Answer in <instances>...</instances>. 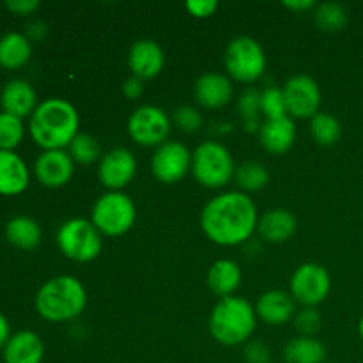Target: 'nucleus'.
Returning <instances> with one entry per match:
<instances>
[{"instance_id": "nucleus-1", "label": "nucleus", "mask_w": 363, "mask_h": 363, "mask_svg": "<svg viewBox=\"0 0 363 363\" xmlns=\"http://www.w3.org/2000/svg\"><path fill=\"white\" fill-rule=\"evenodd\" d=\"M259 216L254 201L243 191H225L204 206L201 227L220 247H236L250 240L257 230Z\"/></svg>"}, {"instance_id": "nucleus-2", "label": "nucleus", "mask_w": 363, "mask_h": 363, "mask_svg": "<svg viewBox=\"0 0 363 363\" xmlns=\"http://www.w3.org/2000/svg\"><path fill=\"white\" fill-rule=\"evenodd\" d=\"M80 117L67 99L48 98L28 117V133L43 151L66 149L78 135Z\"/></svg>"}, {"instance_id": "nucleus-3", "label": "nucleus", "mask_w": 363, "mask_h": 363, "mask_svg": "<svg viewBox=\"0 0 363 363\" xmlns=\"http://www.w3.org/2000/svg\"><path fill=\"white\" fill-rule=\"evenodd\" d=\"M87 305L84 284L69 275L50 279L35 294V311L50 323H66L78 318Z\"/></svg>"}, {"instance_id": "nucleus-4", "label": "nucleus", "mask_w": 363, "mask_h": 363, "mask_svg": "<svg viewBox=\"0 0 363 363\" xmlns=\"http://www.w3.org/2000/svg\"><path fill=\"white\" fill-rule=\"evenodd\" d=\"M257 314L252 303L245 298H222L215 305L209 318V332L218 344L227 347L247 342L255 332Z\"/></svg>"}, {"instance_id": "nucleus-5", "label": "nucleus", "mask_w": 363, "mask_h": 363, "mask_svg": "<svg viewBox=\"0 0 363 363\" xmlns=\"http://www.w3.org/2000/svg\"><path fill=\"white\" fill-rule=\"evenodd\" d=\"M191 172L206 188H223L236 174L229 149L218 142H202L191 155Z\"/></svg>"}, {"instance_id": "nucleus-6", "label": "nucleus", "mask_w": 363, "mask_h": 363, "mask_svg": "<svg viewBox=\"0 0 363 363\" xmlns=\"http://www.w3.org/2000/svg\"><path fill=\"white\" fill-rule=\"evenodd\" d=\"M137 220L133 201L123 191H108L96 201L92 208V225L99 234L117 238L126 234Z\"/></svg>"}, {"instance_id": "nucleus-7", "label": "nucleus", "mask_w": 363, "mask_h": 363, "mask_svg": "<svg viewBox=\"0 0 363 363\" xmlns=\"http://www.w3.org/2000/svg\"><path fill=\"white\" fill-rule=\"evenodd\" d=\"M57 245L62 255L74 262H91L101 254L103 241L99 230L92 222L84 218H71L59 227Z\"/></svg>"}, {"instance_id": "nucleus-8", "label": "nucleus", "mask_w": 363, "mask_h": 363, "mask_svg": "<svg viewBox=\"0 0 363 363\" xmlns=\"http://www.w3.org/2000/svg\"><path fill=\"white\" fill-rule=\"evenodd\" d=\"M223 62L230 77L243 84H254L266 71L264 50L248 35H240L229 43Z\"/></svg>"}, {"instance_id": "nucleus-9", "label": "nucleus", "mask_w": 363, "mask_h": 363, "mask_svg": "<svg viewBox=\"0 0 363 363\" xmlns=\"http://www.w3.org/2000/svg\"><path fill=\"white\" fill-rule=\"evenodd\" d=\"M332 279L325 266L318 262H305L294 269L291 277V296L296 303L315 307L328 298Z\"/></svg>"}, {"instance_id": "nucleus-10", "label": "nucleus", "mask_w": 363, "mask_h": 363, "mask_svg": "<svg viewBox=\"0 0 363 363\" xmlns=\"http://www.w3.org/2000/svg\"><path fill=\"white\" fill-rule=\"evenodd\" d=\"M128 133L144 147H160L169 138L170 119L160 106H138L128 119Z\"/></svg>"}, {"instance_id": "nucleus-11", "label": "nucleus", "mask_w": 363, "mask_h": 363, "mask_svg": "<svg viewBox=\"0 0 363 363\" xmlns=\"http://www.w3.org/2000/svg\"><path fill=\"white\" fill-rule=\"evenodd\" d=\"M286 98L287 113L293 119H308L319 112L321 106V89L314 78L307 74H294L282 89Z\"/></svg>"}, {"instance_id": "nucleus-12", "label": "nucleus", "mask_w": 363, "mask_h": 363, "mask_svg": "<svg viewBox=\"0 0 363 363\" xmlns=\"http://www.w3.org/2000/svg\"><path fill=\"white\" fill-rule=\"evenodd\" d=\"M152 176L165 184H174L183 179L191 170V152L181 142L167 140L156 147L151 160Z\"/></svg>"}, {"instance_id": "nucleus-13", "label": "nucleus", "mask_w": 363, "mask_h": 363, "mask_svg": "<svg viewBox=\"0 0 363 363\" xmlns=\"http://www.w3.org/2000/svg\"><path fill=\"white\" fill-rule=\"evenodd\" d=\"M137 172L135 155L126 147H116L101 156L98 167V177L110 191H121L131 183Z\"/></svg>"}, {"instance_id": "nucleus-14", "label": "nucleus", "mask_w": 363, "mask_h": 363, "mask_svg": "<svg viewBox=\"0 0 363 363\" xmlns=\"http://www.w3.org/2000/svg\"><path fill=\"white\" fill-rule=\"evenodd\" d=\"M34 174L46 188H60L69 183L74 174V162L64 149L43 151L35 158Z\"/></svg>"}, {"instance_id": "nucleus-15", "label": "nucleus", "mask_w": 363, "mask_h": 363, "mask_svg": "<svg viewBox=\"0 0 363 363\" xmlns=\"http://www.w3.org/2000/svg\"><path fill=\"white\" fill-rule=\"evenodd\" d=\"M128 66L133 77L144 80L158 77L165 66V53L162 46L152 39H138L131 45L128 53Z\"/></svg>"}, {"instance_id": "nucleus-16", "label": "nucleus", "mask_w": 363, "mask_h": 363, "mask_svg": "<svg viewBox=\"0 0 363 363\" xmlns=\"http://www.w3.org/2000/svg\"><path fill=\"white\" fill-rule=\"evenodd\" d=\"M38 94H35L34 87H32L30 82L23 80V78H13L0 91L2 112L13 113L20 119L30 117L32 112L38 108Z\"/></svg>"}, {"instance_id": "nucleus-17", "label": "nucleus", "mask_w": 363, "mask_h": 363, "mask_svg": "<svg viewBox=\"0 0 363 363\" xmlns=\"http://www.w3.org/2000/svg\"><path fill=\"white\" fill-rule=\"evenodd\" d=\"M194 94L195 99L199 101V105H202L204 108L209 110H216L225 106L227 103H230L234 89L225 74L206 73L195 82Z\"/></svg>"}, {"instance_id": "nucleus-18", "label": "nucleus", "mask_w": 363, "mask_h": 363, "mask_svg": "<svg viewBox=\"0 0 363 363\" xmlns=\"http://www.w3.org/2000/svg\"><path fill=\"white\" fill-rule=\"evenodd\" d=\"M4 363H43L45 358V344L38 333L30 330L11 335L2 350Z\"/></svg>"}, {"instance_id": "nucleus-19", "label": "nucleus", "mask_w": 363, "mask_h": 363, "mask_svg": "<svg viewBox=\"0 0 363 363\" xmlns=\"http://www.w3.org/2000/svg\"><path fill=\"white\" fill-rule=\"evenodd\" d=\"M255 314L268 325H286L296 315V301L286 291H268L259 296Z\"/></svg>"}, {"instance_id": "nucleus-20", "label": "nucleus", "mask_w": 363, "mask_h": 363, "mask_svg": "<svg viewBox=\"0 0 363 363\" xmlns=\"http://www.w3.org/2000/svg\"><path fill=\"white\" fill-rule=\"evenodd\" d=\"M259 140L262 147L272 155H284L289 151L296 140V126L293 117L266 119V123L259 128Z\"/></svg>"}, {"instance_id": "nucleus-21", "label": "nucleus", "mask_w": 363, "mask_h": 363, "mask_svg": "<svg viewBox=\"0 0 363 363\" xmlns=\"http://www.w3.org/2000/svg\"><path fill=\"white\" fill-rule=\"evenodd\" d=\"M30 172L27 163L14 151L0 149V195H20L27 190Z\"/></svg>"}, {"instance_id": "nucleus-22", "label": "nucleus", "mask_w": 363, "mask_h": 363, "mask_svg": "<svg viewBox=\"0 0 363 363\" xmlns=\"http://www.w3.org/2000/svg\"><path fill=\"white\" fill-rule=\"evenodd\" d=\"M298 229L296 216L282 208L269 209L259 218L257 230L261 238L269 243H284L294 236Z\"/></svg>"}, {"instance_id": "nucleus-23", "label": "nucleus", "mask_w": 363, "mask_h": 363, "mask_svg": "<svg viewBox=\"0 0 363 363\" xmlns=\"http://www.w3.org/2000/svg\"><path fill=\"white\" fill-rule=\"evenodd\" d=\"M32 41L21 32H6L0 38V66L20 69L30 60Z\"/></svg>"}, {"instance_id": "nucleus-24", "label": "nucleus", "mask_w": 363, "mask_h": 363, "mask_svg": "<svg viewBox=\"0 0 363 363\" xmlns=\"http://www.w3.org/2000/svg\"><path fill=\"white\" fill-rule=\"evenodd\" d=\"M4 234H6V240L9 241L13 247L21 248V250H32V248H35L41 243L43 238L39 223L35 222L34 218L25 215L13 216V218L6 223Z\"/></svg>"}, {"instance_id": "nucleus-25", "label": "nucleus", "mask_w": 363, "mask_h": 363, "mask_svg": "<svg viewBox=\"0 0 363 363\" xmlns=\"http://www.w3.org/2000/svg\"><path fill=\"white\" fill-rule=\"evenodd\" d=\"M241 284V268L234 261L220 259L209 268L208 287L220 298L233 296Z\"/></svg>"}, {"instance_id": "nucleus-26", "label": "nucleus", "mask_w": 363, "mask_h": 363, "mask_svg": "<svg viewBox=\"0 0 363 363\" xmlns=\"http://www.w3.org/2000/svg\"><path fill=\"white\" fill-rule=\"evenodd\" d=\"M284 358L286 363H323L326 358V347L314 337H296L287 342Z\"/></svg>"}, {"instance_id": "nucleus-27", "label": "nucleus", "mask_w": 363, "mask_h": 363, "mask_svg": "<svg viewBox=\"0 0 363 363\" xmlns=\"http://www.w3.org/2000/svg\"><path fill=\"white\" fill-rule=\"evenodd\" d=\"M311 133L319 145L330 147L339 142L342 135V124L332 113L318 112L311 121Z\"/></svg>"}, {"instance_id": "nucleus-28", "label": "nucleus", "mask_w": 363, "mask_h": 363, "mask_svg": "<svg viewBox=\"0 0 363 363\" xmlns=\"http://www.w3.org/2000/svg\"><path fill=\"white\" fill-rule=\"evenodd\" d=\"M238 186L245 191H259L268 184L269 172L262 163L259 162H247L241 167H238L234 174Z\"/></svg>"}, {"instance_id": "nucleus-29", "label": "nucleus", "mask_w": 363, "mask_h": 363, "mask_svg": "<svg viewBox=\"0 0 363 363\" xmlns=\"http://www.w3.org/2000/svg\"><path fill=\"white\" fill-rule=\"evenodd\" d=\"M315 23L321 30L326 32L342 30L347 23L346 7L337 2L319 4L318 9H315Z\"/></svg>"}, {"instance_id": "nucleus-30", "label": "nucleus", "mask_w": 363, "mask_h": 363, "mask_svg": "<svg viewBox=\"0 0 363 363\" xmlns=\"http://www.w3.org/2000/svg\"><path fill=\"white\" fill-rule=\"evenodd\" d=\"M69 156L74 163L92 165L98 160H101V147L92 135L78 133L69 144Z\"/></svg>"}, {"instance_id": "nucleus-31", "label": "nucleus", "mask_w": 363, "mask_h": 363, "mask_svg": "<svg viewBox=\"0 0 363 363\" xmlns=\"http://www.w3.org/2000/svg\"><path fill=\"white\" fill-rule=\"evenodd\" d=\"M23 137V119L13 116V113L0 112V149L2 151H14V147L21 144Z\"/></svg>"}, {"instance_id": "nucleus-32", "label": "nucleus", "mask_w": 363, "mask_h": 363, "mask_svg": "<svg viewBox=\"0 0 363 363\" xmlns=\"http://www.w3.org/2000/svg\"><path fill=\"white\" fill-rule=\"evenodd\" d=\"M238 110H240L241 117H243L247 130H257L259 113L262 112L261 92H259L257 89H247V91L241 94L240 101H238Z\"/></svg>"}, {"instance_id": "nucleus-33", "label": "nucleus", "mask_w": 363, "mask_h": 363, "mask_svg": "<svg viewBox=\"0 0 363 363\" xmlns=\"http://www.w3.org/2000/svg\"><path fill=\"white\" fill-rule=\"evenodd\" d=\"M261 106L262 113L268 119H280V117L289 116L286 106V98H284L282 89L268 87L261 92Z\"/></svg>"}, {"instance_id": "nucleus-34", "label": "nucleus", "mask_w": 363, "mask_h": 363, "mask_svg": "<svg viewBox=\"0 0 363 363\" xmlns=\"http://www.w3.org/2000/svg\"><path fill=\"white\" fill-rule=\"evenodd\" d=\"M294 328L301 333V337H312L321 328V315L315 307H305L303 311L294 315Z\"/></svg>"}, {"instance_id": "nucleus-35", "label": "nucleus", "mask_w": 363, "mask_h": 363, "mask_svg": "<svg viewBox=\"0 0 363 363\" xmlns=\"http://www.w3.org/2000/svg\"><path fill=\"white\" fill-rule=\"evenodd\" d=\"M174 121H176L177 126L181 128L186 133H195V131L201 130L202 126V117L194 106H179V108L174 112Z\"/></svg>"}, {"instance_id": "nucleus-36", "label": "nucleus", "mask_w": 363, "mask_h": 363, "mask_svg": "<svg viewBox=\"0 0 363 363\" xmlns=\"http://www.w3.org/2000/svg\"><path fill=\"white\" fill-rule=\"evenodd\" d=\"M184 7L194 18H209L218 9V2L216 0H188Z\"/></svg>"}, {"instance_id": "nucleus-37", "label": "nucleus", "mask_w": 363, "mask_h": 363, "mask_svg": "<svg viewBox=\"0 0 363 363\" xmlns=\"http://www.w3.org/2000/svg\"><path fill=\"white\" fill-rule=\"evenodd\" d=\"M269 347L259 340H252L245 347V360L248 363H269Z\"/></svg>"}, {"instance_id": "nucleus-38", "label": "nucleus", "mask_w": 363, "mask_h": 363, "mask_svg": "<svg viewBox=\"0 0 363 363\" xmlns=\"http://www.w3.org/2000/svg\"><path fill=\"white\" fill-rule=\"evenodd\" d=\"M41 4L38 0H7L6 7L14 14H21V16H27V14L35 13L39 9Z\"/></svg>"}, {"instance_id": "nucleus-39", "label": "nucleus", "mask_w": 363, "mask_h": 363, "mask_svg": "<svg viewBox=\"0 0 363 363\" xmlns=\"http://www.w3.org/2000/svg\"><path fill=\"white\" fill-rule=\"evenodd\" d=\"M142 92H144V84H142L140 78L131 77L128 80H124L123 84V94L126 96L128 99H137L140 98Z\"/></svg>"}, {"instance_id": "nucleus-40", "label": "nucleus", "mask_w": 363, "mask_h": 363, "mask_svg": "<svg viewBox=\"0 0 363 363\" xmlns=\"http://www.w3.org/2000/svg\"><path fill=\"white\" fill-rule=\"evenodd\" d=\"M46 32H48V28H46V25L43 23V21H34V23H30L28 25V28H27V38L30 39H34V41H38V39H43L46 35Z\"/></svg>"}, {"instance_id": "nucleus-41", "label": "nucleus", "mask_w": 363, "mask_h": 363, "mask_svg": "<svg viewBox=\"0 0 363 363\" xmlns=\"http://www.w3.org/2000/svg\"><path fill=\"white\" fill-rule=\"evenodd\" d=\"M284 6L287 7V9L291 11H296V13H301V11H308L312 9V7H315V2L314 0H287V2H284Z\"/></svg>"}, {"instance_id": "nucleus-42", "label": "nucleus", "mask_w": 363, "mask_h": 363, "mask_svg": "<svg viewBox=\"0 0 363 363\" xmlns=\"http://www.w3.org/2000/svg\"><path fill=\"white\" fill-rule=\"evenodd\" d=\"M11 339V328L9 321H7L6 315L0 312V350H4V346L7 344V340Z\"/></svg>"}, {"instance_id": "nucleus-43", "label": "nucleus", "mask_w": 363, "mask_h": 363, "mask_svg": "<svg viewBox=\"0 0 363 363\" xmlns=\"http://www.w3.org/2000/svg\"><path fill=\"white\" fill-rule=\"evenodd\" d=\"M358 333H360V337H362V340H363V315H362V319H360V325H358Z\"/></svg>"}]
</instances>
